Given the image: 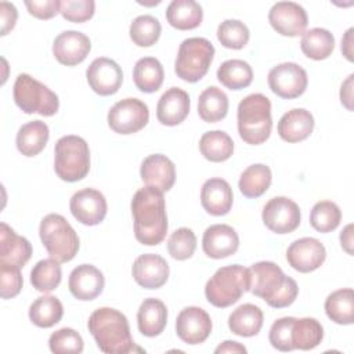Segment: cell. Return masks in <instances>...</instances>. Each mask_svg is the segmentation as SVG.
<instances>
[{
    "instance_id": "1",
    "label": "cell",
    "mask_w": 354,
    "mask_h": 354,
    "mask_svg": "<svg viewBox=\"0 0 354 354\" xmlns=\"http://www.w3.org/2000/svg\"><path fill=\"white\" fill-rule=\"evenodd\" d=\"M136 239L147 246L159 245L167 232V214L163 192L153 187L140 188L131 199Z\"/></svg>"
},
{
    "instance_id": "2",
    "label": "cell",
    "mask_w": 354,
    "mask_h": 354,
    "mask_svg": "<svg viewBox=\"0 0 354 354\" xmlns=\"http://www.w3.org/2000/svg\"><path fill=\"white\" fill-rule=\"evenodd\" d=\"M250 292L263 299L274 308L290 306L299 293L296 281L283 274L281 267L272 261H259L252 264Z\"/></svg>"
},
{
    "instance_id": "3",
    "label": "cell",
    "mask_w": 354,
    "mask_h": 354,
    "mask_svg": "<svg viewBox=\"0 0 354 354\" xmlns=\"http://www.w3.org/2000/svg\"><path fill=\"white\" fill-rule=\"evenodd\" d=\"M87 328L102 353L126 354L134 351L129 321L120 311L111 307L97 308L91 313Z\"/></svg>"
},
{
    "instance_id": "4",
    "label": "cell",
    "mask_w": 354,
    "mask_h": 354,
    "mask_svg": "<svg viewBox=\"0 0 354 354\" xmlns=\"http://www.w3.org/2000/svg\"><path fill=\"white\" fill-rule=\"evenodd\" d=\"M239 137L250 145H259L268 140L272 129L271 102L260 93L246 95L236 112Z\"/></svg>"
},
{
    "instance_id": "5",
    "label": "cell",
    "mask_w": 354,
    "mask_h": 354,
    "mask_svg": "<svg viewBox=\"0 0 354 354\" xmlns=\"http://www.w3.org/2000/svg\"><path fill=\"white\" fill-rule=\"evenodd\" d=\"M250 290L249 268L232 264L218 268L206 282L205 296L210 304L225 308L236 303L245 292Z\"/></svg>"
},
{
    "instance_id": "6",
    "label": "cell",
    "mask_w": 354,
    "mask_h": 354,
    "mask_svg": "<svg viewBox=\"0 0 354 354\" xmlns=\"http://www.w3.org/2000/svg\"><path fill=\"white\" fill-rule=\"evenodd\" d=\"M39 235L51 259L58 263L71 261L79 250V236L68 220L57 213H50L40 221Z\"/></svg>"
},
{
    "instance_id": "7",
    "label": "cell",
    "mask_w": 354,
    "mask_h": 354,
    "mask_svg": "<svg viewBox=\"0 0 354 354\" xmlns=\"http://www.w3.org/2000/svg\"><path fill=\"white\" fill-rule=\"evenodd\" d=\"M54 155V170L61 180L75 183L87 176L90 149L84 138L79 136L61 137L55 144Z\"/></svg>"
},
{
    "instance_id": "8",
    "label": "cell",
    "mask_w": 354,
    "mask_h": 354,
    "mask_svg": "<svg viewBox=\"0 0 354 354\" xmlns=\"http://www.w3.org/2000/svg\"><path fill=\"white\" fill-rule=\"evenodd\" d=\"M12 94L17 106L25 113L53 116L59 108L58 95L28 73L17 76Z\"/></svg>"
},
{
    "instance_id": "9",
    "label": "cell",
    "mask_w": 354,
    "mask_h": 354,
    "mask_svg": "<svg viewBox=\"0 0 354 354\" xmlns=\"http://www.w3.org/2000/svg\"><path fill=\"white\" fill-rule=\"evenodd\" d=\"M213 57L214 47L207 39L188 37L178 47L174 72L184 82L195 83L207 73Z\"/></svg>"
},
{
    "instance_id": "10",
    "label": "cell",
    "mask_w": 354,
    "mask_h": 354,
    "mask_svg": "<svg viewBox=\"0 0 354 354\" xmlns=\"http://www.w3.org/2000/svg\"><path fill=\"white\" fill-rule=\"evenodd\" d=\"M148 120V106L138 98L120 100L108 112V124L118 134L137 133L147 126Z\"/></svg>"
},
{
    "instance_id": "11",
    "label": "cell",
    "mask_w": 354,
    "mask_h": 354,
    "mask_svg": "<svg viewBox=\"0 0 354 354\" xmlns=\"http://www.w3.org/2000/svg\"><path fill=\"white\" fill-rule=\"evenodd\" d=\"M307 72L295 62H282L268 72V86L281 98L300 97L307 88Z\"/></svg>"
},
{
    "instance_id": "12",
    "label": "cell",
    "mask_w": 354,
    "mask_h": 354,
    "mask_svg": "<svg viewBox=\"0 0 354 354\" xmlns=\"http://www.w3.org/2000/svg\"><path fill=\"white\" fill-rule=\"evenodd\" d=\"M264 225L275 234H289L300 225V209L296 202L286 196L271 198L263 207Z\"/></svg>"
},
{
    "instance_id": "13",
    "label": "cell",
    "mask_w": 354,
    "mask_h": 354,
    "mask_svg": "<svg viewBox=\"0 0 354 354\" xmlns=\"http://www.w3.org/2000/svg\"><path fill=\"white\" fill-rule=\"evenodd\" d=\"M268 22L277 33L296 37L306 32L308 18L306 10L293 1H278L268 12Z\"/></svg>"
},
{
    "instance_id": "14",
    "label": "cell",
    "mask_w": 354,
    "mask_h": 354,
    "mask_svg": "<svg viewBox=\"0 0 354 354\" xmlns=\"http://www.w3.org/2000/svg\"><path fill=\"white\" fill-rule=\"evenodd\" d=\"M72 216L84 225L100 224L108 210L105 196L94 188H83L75 192L69 201Z\"/></svg>"
},
{
    "instance_id": "15",
    "label": "cell",
    "mask_w": 354,
    "mask_h": 354,
    "mask_svg": "<svg viewBox=\"0 0 354 354\" xmlns=\"http://www.w3.org/2000/svg\"><path fill=\"white\" fill-rule=\"evenodd\" d=\"M176 332L187 344L203 343L212 332L210 315L201 307H185L177 315Z\"/></svg>"
},
{
    "instance_id": "16",
    "label": "cell",
    "mask_w": 354,
    "mask_h": 354,
    "mask_svg": "<svg viewBox=\"0 0 354 354\" xmlns=\"http://www.w3.org/2000/svg\"><path fill=\"white\" fill-rule=\"evenodd\" d=\"M86 77L94 93L100 95H112L122 86L123 72L113 59L98 57L88 65Z\"/></svg>"
},
{
    "instance_id": "17",
    "label": "cell",
    "mask_w": 354,
    "mask_h": 354,
    "mask_svg": "<svg viewBox=\"0 0 354 354\" xmlns=\"http://www.w3.org/2000/svg\"><path fill=\"white\" fill-rule=\"evenodd\" d=\"M325 246L311 236L296 239L286 250V260L289 266L299 272H311L319 268L325 261Z\"/></svg>"
},
{
    "instance_id": "18",
    "label": "cell",
    "mask_w": 354,
    "mask_h": 354,
    "mask_svg": "<svg viewBox=\"0 0 354 354\" xmlns=\"http://www.w3.org/2000/svg\"><path fill=\"white\" fill-rule=\"evenodd\" d=\"M167 261L155 253H145L138 256L131 267L134 281L144 289H159L169 278Z\"/></svg>"
},
{
    "instance_id": "19",
    "label": "cell",
    "mask_w": 354,
    "mask_h": 354,
    "mask_svg": "<svg viewBox=\"0 0 354 354\" xmlns=\"http://www.w3.org/2000/svg\"><path fill=\"white\" fill-rule=\"evenodd\" d=\"M91 50L88 36L77 30L59 33L53 43V54L57 61L66 66H75L86 59Z\"/></svg>"
},
{
    "instance_id": "20",
    "label": "cell",
    "mask_w": 354,
    "mask_h": 354,
    "mask_svg": "<svg viewBox=\"0 0 354 354\" xmlns=\"http://www.w3.org/2000/svg\"><path fill=\"white\" fill-rule=\"evenodd\" d=\"M105 285L104 274L91 264H80L72 270L68 288L77 300H94L102 292Z\"/></svg>"
},
{
    "instance_id": "21",
    "label": "cell",
    "mask_w": 354,
    "mask_h": 354,
    "mask_svg": "<svg viewBox=\"0 0 354 354\" xmlns=\"http://www.w3.org/2000/svg\"><path fill=\"white\" fill-rule=\"evenodd\" d=\"M239 246L236 231L227 224H214L205 230L202 248L206 256L212 259H225L234 254Z\"/></svg>"
},
{
    "instance_id": "22",
    "label": "cell",
    "mask_w": 354,
    "mask_h": 354,
    "mask_svg": "<svg viewBox=\"0 0 354 354\" xmlns=\"http://www.w3.org/2000/svg\"><path fill=\"white\" fill-rule=\"evenodd\" d=\"M140 176L147 185L167 192L176 181V167L166 155L153 153L142 160Z\"/></svg>"
},
{
    "instance_id": "23",
    "label": "cell",
    "mask_w": 354,
    "mask_h": 354,
    "mask_svg": "<svg viewBox=\"0 0 354 354\" xmlns=\"http://www.w3.org/2000/svg\"><path fill=\"white\" fill-rule=\"evenodd\" d=\"M189 95L178 87L166 90L158 101L156 118L165 126H177L189 113Z\"/></svg>"
},
{
    "instance_id": "24",
    "label": "cell",
    "mask_w": 354,
    "mask_h": 354,
    "mask_svg": "<svg viewBox=\"0 0 354 354\" xmlns=\"http://www.w3.org/2000/svg\"><path fill=\"white\" fill-rule=\"evenodd\" d=\"M32 256L30 242L6 223L0 224V263L22 268Z\"/></svg>"
},
{
    "instance_id": "25",
    "label": "cell",
    "mask_w": 354,
    "mask_h": 354,
    "mask_svg": "<svg viewBox=\"0 0 354 354\" xmlns=\"http://www.w3.org/2000/svg\"><path fill=\"white\" fill-rule=\"evenodd\" d=\"M234 194L231 185L218 177L209 178L201 189V203L212 216H224L231 210Z\"/></svg>"
},
{
    "instance_id": "26",
    "label": "cell",
    "mask_w": 354,
    "mask_h": 354,
    "mask_svg": "<svg viewBox=\"0 0 354 354\" xmlns=\"http://www.w3.org/2000/svg\"><path fill=\"white\" fill-rule=\"evenodd\" d=\"M279 137L286 142H299L310 137L314 130V118L304 108H295L282 115L277 126Z\"/></svg>"
},
{
    "instance_id": "27",
    "label": "cell",
    "mask_w": 354,
    "mask_h": 354,
    "mask_svg": "<svg viewBox=\"0 0 354 354\" xmlns=\"http://www.w3.org/2000/svg\"><path fill=\"white\" fill-rule=\"evenodd\" d=\"M167 324V308L159 299H145L137 313L138 330L148 337H155L163 332Z\"/></svg>"
},
{
    "instance_id": "28",
    "label": "cell",
    "mask_w": 354,
    "mask_h": 354,
    "mask_svg": "<svg viewBox=\"0 0 354 354\" xmlns=\"http://www.w3.org/2000/svg\"><path fill=\"white\" fill-rule=\"evenodd\" d=\"M50 137V131H48V126L41 122V120H32L25 123L24 126L19 127L18 133H17V148L18 151L28 156H36L39 155Z\"/></svg>"
},
{
    "instance_id": "29",
    "label": "cell",
    "mask_w": 354,
    "mask_h": 354,
    "mask_svg": "<svg viewBox=\"0 0 354 354\" xmlns=\"http://www.w3.org/2000/svg\"><path fill=\"white\" fill-rule=\"evenodd\" d=\"M166 19L178 30H189L201 25L203 11L201 4L194 0H173L166 8Z\"/></svg>"
},
{
    "instance_id": "30",
    "label": "cell",
    "mask_w": 354,
    "mask_h": 354,
    "mask_svg": "<svg viewBox=\"0 0 354 354\" xmlns=\"http://www.w3.org/2000/svg\"><path fill=\"white\" fill-rule=\"evenodd\" d=\"M263 311L260 307L246 303L239 307H236L228 317V328L232 333L242 336V337H250L256 336L261 326H263Z\"/></svg>"
},
{
    "instance_id": "31",
    "label": "cell",
    "mask_w": 354,
    "mask_h": 354,
    "mask_svg": "<svg viewBox=\"0 0 354 354\" xmlns=\"http://www.w3.org/2000/svg\"><path fill=\"white\" fill-rule=\"evenodd\" d=\"M165 72L159 59L153 57L140 58L133 69L136 87L142 93H155L163 83Z\"/></svg>"
},
{
    "instance_id": "32",
    "label": "cell",
    "mask_w": 354,
    "mask_h": 354,
    "mask_svg": "<svg viewBox=\"0 0 354 354\" xmlns=\"http://www.w3.org/2000/svg\"><path fill=\"white\" fill-rule=\"evenodd\" d=\"M228 112V97L227 94L216 87L210 86L205 88L198 98V115L203 122L216 123L227 116Z\"/></svg>"
},
{
    "instance_id": "33",
    "label": "cell",
    "mask_w": 354,
    "mask_h": 354,
    "mask_svg": "<svg viewBox=\"0 0 354 354\" xmlns=\"http://www.w3.org/2000/svg\"><path fill=\"white\" fill-rule=\"evenodd\" d=\"M300 48L306 57L321 61L332 54L335 48V37L328 29L313 28L301 35Z\"/></svg>"
},
{
    "instance_id": "34",
    "label": "cell",
    "mask_w": 354,
    "mask_h": 354,
    "mask_svg": "<svg viewBox=\"0 0 354 354\" xmlns=\"http://www.w3.org/2000/svg\"><path fill=\"white\" fill-rule=\"evenodd\" d=\"M324 337V328L315 318L304 317L295 318L290 330V340L293 348L313 350Z\"/></svg>"
},
{
    "instance_id": "35",
    "label": "cell",
    "mask_w": 354,
    "mask_h": 354,
    "mask_svg": "<svg viewBox=\"0 0 354 354\" xmlns=\"http://www.w3.org/2000/svg\"><path fill=\"white\" fill-rule=\"evenodd\" d=\"M325 313L329 319L339 325H350L354 319V292L343 288L332 292L325 300Z\"/></svg>"
},
{
    "instance_id": "36",
    "label": "cell",
    "mask_w": 354,
    "mask_h": 354,
    "mask_svg": "<svg viewBox=\"0 0 354 354\" xmlns=\"http://www.w3.org/2000/svg\"><path fill=\"white\" fill-rule=\"evenodd\" d=\"M271 180L272 174L270 167L263 163H254L242 171L238 187L243 196L259 198L270 188Z\"/></svg>"
},
{
    "instance_id": "37",
    "label": "cell",
    "mask_w": 354,
    "mask_h": 354,
    "mask_svg": "<svg viewBox=\"0 0 354 354\" xmlns=\"http://www.w3.org/2000/svg\"><path fill=\"white\" fill-rule=\"evenodd\" d=\"M199 149L205 159L210 162H224L234 153V141L225 131L212 130L201 137Z\"/></svg>"
},
{
    "instance_id": "38",
    "label": "cell",
    "mask_w": 354,
    "mask_h": 354,
    "mask_svg": "<svg viewBox=\"0 0 354 354\" xmlns=\"http://www.w3.org/2000/svg\"><path fill=\"white\" fill-rule=\"evenodd\" d=\"M217 79L230 90H242L252 83L253 71L243 59H227L218 66Z\"/></svg>"
},
{
    "instance_id": "39",
    "label": "cell",
    "mask_w": 354,
    "mask_h": 354,
    "mask_svg": "<svg viewBox=\"0 0 354 354\" xmlns=\"http://www.w3.org/2000/svg\"><path fill=\"white\" fill-rule=\"evenodd\" d=\"M64 307L55 296L37 297L29 307V319L39 328H51L61 321Z\"/></svg>"
},
{
    "instance_id": "40",
    "label": "cell",
    "mask_w": 354,
    "mask_h": 354,
    "mask_svg": "<svg viewBox=\"0 0 354 354\" xmlns=\"http://www.w3.org/2000/svg\"><path fill=\"white\" fill-rule=\"evenodd\" d=\"M61 266L51 257L37 261L30 271V283L36 290L43 293H48L57 289V286L61 283Z\"/></svg>"
},
{
    "instance_id": "41",
    "label": "cell",
    "mask_w": 354,
    "mask_h": 354,
    "mask_svg": "<svg viewBox=\"0 0 354 354\" xmlns=\"http://www.w3.org/2000/svg\"><path fill=\"white\" fill-rule=\"evenodd\" d=\"M342 220L339 206L332 201L317 202L310 213V224L318 232H330L336 230Z\"/></svg>"
},
{
    "instance_id": "42",
    "label": "cell",
    "mask_w": 354,
    "mask_h": 354,
    "mask_svg": "<svg viewBox=\"0 0 354 354\" xmlns=\"http://www.w3.org/2000/svg\"><path fill=\"white\" fill-rule=\"evenodd\" d=\"M162 26L152 15H140L130 25V39L138 47H151L160 36Z\"/></svg>"
},
{
    "instance_id": "43",
    "label": "cell",
    "mask_w": 354,
    "mask_h": 354,
    "mask_svg": "<svg viewBox=\"0 0 354 354\" xmlns=\"http://www.w3.org/2000/svg\"><path fill=\"white\" fill-rule=\"evenodd\" d=\"M248 26L238 19H225L217 28V39L225 48L241 50L249 41Z\"/></svg>"
},
{
    "instance_id": "44",
    "label": "cell",
    "mask_w": 354,
    "mask_h": 354,
    "mask_svg": "<svg viewBox=\"0 0 354 354\" xmlns=\"http://www.w3.org/2000/svg\"><path fill=\"white\" fill-rule=\"evenodd\" d=\"M196 249V236L191 228L181 227L176 230L169 241L167 250L169 254L176 260H187L189 259Z\"/></svg>"
},
{
    "instance_id": "45",
    "label": "cell",
    "mask_w": 354,
    "mask_h": 354,
    "mask_svg": "<svg viewBox=\"0 0 354 354\" xmlns=\"http://www.w3.org/2000/svg\"><path fill=\"white\" fill-rule=\"evenodd\" d=\"M48 347L55 354H79L83 351V339L72 328H61L51 333Z\"/></svg>"
},
{
    "instance_id": "46",
    "label": "cell",
    "mask_w": 354,
    "mask_h": 354,
    "mask_svg": "<svg viewBox=\"0 0 354 354\" xmlns=\"http://www.w3.org/2000/svg\"><path fill=\"white\" fill-rule=\"evenodd\" d=\"M95 3L93 0H64L61 1V15L69 22H86L94 15Z\"/></svg>"
},
{
    "instance_id": "47",
    "label": "cell",
    "mask_w": 354,
    "mask_h": 354,
    "mask_svg": "<svg viewBox=\"0 0 354 354\" xmlns=\"http://www.w3.org/2000/svg\"><path fill=\"white\" fill-rule=\"evenodd\" d=\"M295 317H283L277 321L270 328L268 340L271 346L279 351H292L295 350L290 340V330Z\"/></svg>"
},
{
    "instance_id": "48",
    "label": "cell",
    "mask_w": 354,
    "mask_h": 354,
    "mask_svg": "<svg viewBox=\"0 0 354 354\" xmlns=\"http://www.w3.org/2000/svg\"><path fill=\"white\" fill-rule=\"evenodd\" d=\"M21 268L8 266V264H1L0 263V279H1V288H0V296L1 299H11L15 297L21 289H22V275H21Z\"/></svg>"
},
{
    "instance_id": "49",
    "label": "cell",
    "mask_w": 354,
    "mask_h": 354,
    "mask_svg": "<svg viewBox=\"0 0 354 354\" xmlns=\"http://www.w3.org/2000/svg\"><path fill=\"white\" fill-rule=\"evenodd\" d=\"M25 6L30 15L39 18V19H50L55 17L61 10V1L59 0H43V1H25Z\"/></svg>"
},
{
    "instance_id": "50",
    "label": "cell",
    "mask_w": 354,
    "mask_h": 354,
    "mask_svg": "<svg viewBox=\"0 0 354 354\" xmlns=\"http://www.w3.org/2000/svg\"><path fill=\"white\" fill-rule=\"evenodd\" d=\"M18 18V11L14 4L8 1L0 3V22H1V36H6L14 26Z\"/></svg>"
},
{
    "instance_id": "51",
    "label": "cell",
    "mask_w": 354,
    "mask_h": 354,
    "mask_svg": "<svg viewBox=\"0 0 354 354\" xmlns=\"http://www.w3.org/2000/svg\"><path fill=\"white\" fill-rule=\"evenodd\" d=\"M353 77L354 75H350L340 87V101L348 111H353Z\"/></svg>"
},
{
    "instance_id": "52",
    "label": "cell",
    "mask_w": 354,
    "mask_h": 354,
    "mask_svg": "<svg viewBox=\"0 0 354 354\" xmlns=\"http://www.w3.org/2000/svg\"><path fill=\"white\" fill-rule=\"evenodd\" d=\"M246 347L242 346L241 343L238 342H234V340H225L223 342L220 346L216 347L214 353L216 354H220V353H232V354H236V353H246Z\"/></svg>"
},
{
    "instance_id": "53",
    "label": "cell",
    "mask_w": 354,
    "mask_h": 354,
    "mask_svg": "<svg viewBox=\"0 0 354 354\" xmlns=\"http://www.w3.org/2000/svg\"><path fill=\"white\" fill-rule=\"evenodd\" d=\"M342 53L351 62L353 57V28H350L342 39Z\"/></svg>"
},
{
    "instance_id": "54",
    "label": "cell",
    "mask_w": 354,
    "mask_h": 354,
    "mask_svg": "<svg viewBox=\"0 0 354 354\" xmlns=\"http://www.w3.org/2000/svg\"><path fill=\"white\" fill-rule=\"evenodd\" d=\"M353 224H348L340 234V243H342V248L348 253V254H353Z\"/></svg>"
}]
</instances>
